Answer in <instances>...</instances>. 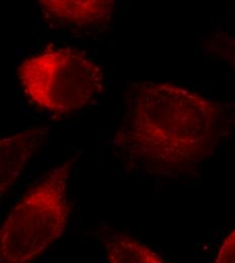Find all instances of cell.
<instances>
[{"label": "cell", "mask_w": 235, "mask_h": 263, "mask_svg": "<svg viewBox=\"0 0 235 263\" xmlns=\"http://www.w3.org/2000/svg\"><path fill=\"white\" fill-rule=\"evenodd\" d=\"M112 149L127 166L168 175L198 164L215 150L229 117L225 106L167 82H134Z\"/></svg>", "instance_id": "cell-1"}, {"label": "cell", "mask_w": 235, "mask_h": 263, "mask_svg": "<svg viewBox=\"0 0 235 263\" xmlns=\"http://www.w3.org/2000/svg\"><path fill=\"white\" fill-rule=\"evenodd\" d=\"M72 160L51 171L10 211L0 229V263H33L69 223Z\"/></svg>", "instance_id": "cell-2"}, {"label": "cell", "mask_w": 235, "mask_h": 263, "mask_svg": "<svg viewBox=\"0 0 235 263\" xmlns=\"http://www.w3.org/2000/svg\"><path fill=\"white\" fill-rule=\"evenodd\" d=\"M17 78L30 100L56 116L89 105L103 90L101 66L71 49H52L27 58Z\"/></svg>", "instance_id": "cell-3"}, {"label": "cell", "mask_w": 235, "mask_h": 263, "mask_svg": "<svg viewBox=\"0 0 235 263\" xmlns=\"http://www.w3.org/2000/svg\"><path fill=\"white\" fill-rule=\"evenodd\" d=\"M41 11L47 22L74 32L101 29L114 15L113 0H41Z\"/></svg>", "instance_id": "cell-4"}, {"label": "cell", "mask_w": 235, "mask_h": 263, "mask_svg": "<svg viewBox=\"0 0 235 263\" xmlns=\"http://www.w3.org/2000/svg\"><path fill=\"white\" fill-rule=\"evenodd\" d=\"M46 127H31L8 135L0 141V197L13 186L24 167L48 139Z\"/></svg>", "instance_id": "cell-5"}, {"label": "cell", "mask_w": 235, "mask_h": 263, "mask_svg": "<svg viewBox=\"0 0 235 263\" xmlns=\"http://www.w3.org/2000/svg\"><path fill=\"white\" fill-rule=\"evenodd\" d=\"M107 263H167L147 245L123 234L105 239Z\"/></svg>", "instance_id": "cell-6"}, {"label": "cell", "mask_w": 235, "mask_h": 263, "mask_svg": "<svg viewBox=\"0 0 235 263\" xmlns=\"http://www.w3.org/2000/svg\"><path fill=\"white\" fill-rule=\"evenodd\" d=\"M214 50L219 57H222L235 68V39L228 35L217 36Z\"/></svg>", "instance_id": "cell-7"}, {"label": "cell", "mask_w": 235, "mask_h": 263, "mask_svg": "<svg viewBox=\"0 0 235 263\" xmlns=\"http://www.w3.org/2000/svg\"><path fill=\"white\" fill-rule=\"evenodd\" d=\"M215 263H235V229L221 244Z\"/></svg>", "instance_id": "cell-8"}]
</instances>
